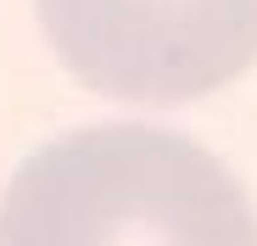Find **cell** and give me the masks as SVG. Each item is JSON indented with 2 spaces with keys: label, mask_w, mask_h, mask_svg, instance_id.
<instances>
[{
  "label": "cell",
  "mask_w": 257,
  "mask_h": 246,
  "mask_svg": "<svg viewBox=\"0 0 257 246\" xmlns=\"http://www.w3.org/2000/svg\"><path fill=\"white\" fill-rule=\"evenodd\" d=\"M0 246H257V207L190 135L90 123L6 179Z\"/></svg>",
  "instance_id": "obj_1"
},
{
  "label": "cell",
  "mask_w": 257,
  "mask_h": 246,
  "mask_svg": "<svg viewBox=\"0 0 257 246\" xmlns=\"http://www.w3.org/2000/svg\"><path fill=\"white\" fill-rule=\"evenodd\" d=\"M62 67L101 95L179 106L257 62V0H34Z\"/></svg>",
  "instance_id": "obj_2"
}]
</instances>
